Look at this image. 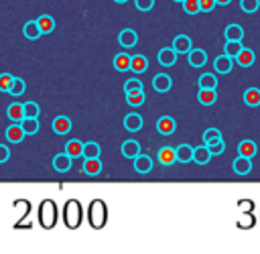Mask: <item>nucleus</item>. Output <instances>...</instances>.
<instances>
[{
  "label": "nucleus",
  "instance_id": "2f4dec72",
  "mask_svg": "<svg viewBox=\"0 0 260 254\" xmlns=\"http://www.w3.org/2000/svg\"><path fill=\"white\" fill-rule=\"evenodd\" d=\"M197 83H199V88L215 90V88H218V75H215V73H203Z\"/></svg>",
  "mask_w": 260,
  "mask_h": 254
},
{
  "label": "nucleus",
  "instance_id": "39448f33",
  "mask_svg": "<svg viewBox=\"0 0 260 254\" xmlns=\"http://www.w3.org/2000/svg\"><path fill=\"white\" fill-rule=\"evenodd\" d=\"M232 167H234V173H236V175H248V173L252 171V159L238 155V157L234 159Z\"/></svg>",
  "mask_w": 260,
  "mask_h": 254
},
{
  "label": "nucleus",
  "instance_id": "49530a36",
  "mask_svg": "<svg viewBox=\"0 0 260 254\" xmlns=\"http://www.w3.org/2000/svg\"><path fill=\"white\" fill-rule=\"evenodd\" d=\"M136 90H142V81L140 79H128L124 83V92H136Z\"/></svg>",
  "mask_w": 260,
  "mask_h": 254
},
{
  "label": "nucleus",
  "instance_id": "cd10ccee",
  "mask_svg": "<svg viewBox=\"0 0 260 254\" xmlns=\"http://www.w3.org/2000/svg\"><path fill=\"white\" fill-rule=\"evenodd\" d=\"M244 104L250 108H258L260 106V90L258 88H248L244 92Z\"/></svg>",
  "mask_w": 260,
  "mask_h": 254
},
{
  "label": "nucleus",
  "instance_id": "f257e3e1",
  "mask_svg": "<svg viewBox=\"0 0 260 254\" xmlns=\"http://www.w3.org/2000/svg\"><path fill=\"white\" fill-rule=\"evenodd\" d=\"M59 220V209L53 199H45L39 205V224L43 230H53Z\"/></svg>",
  "mask_w": 260,
  "mask_h": 254
},
{
  "label": "nucleus",
  "instance_id": "7c9ffc66",
  "mask_svg": "<svg viewBox=\"0 0 260 254\" xmlns=\"http://www.w3.org/2000/svg\"><path fill=\"white\" fill-rule=\"evenodd\" d=\"M177 161L179 163H191L193 161V151L195 149H191L189 144H181V146H177Z\"/></svg>",
  "mask_w": 260,
  "mask_h": 254
},
{
  "label": "nucleus",
  "instance_id": "8fccbe9b",
  "mask_svg": "<svg viewBox=\"0 0 260 254\" xmlns=\"http://www.w3.org/2000/svg\"><path fill=\"white\" fill-rule=\"evenodd\" d=\"M238 209H240V211H254V201L242 199L240 203H238Z\"/></svg>",
  "mask_w": 260,
  "mask_h": 254
},
{
  "label": "nucleus",
  "instance_id": "1a4fd4ad",
  "mask_svg": "<svg viewBox=\"0 0 260 254\" xmlns=\"http://www.w3.org/2000/svg\"><path fill=\"white\" fill-rule=\"evenodd\" d=\"M118 43H120L122 47H126V49L134 47V45L138 43V35H136V31H132V29H124V31L118 35Z\"/></svg>",
  "mask_w": 260,
  "mask_h": 254
},
{
  "label": "nucleus",
  "instance_id": "3c124183",
  "mask_svg": "<svg viewBox=\"0 0 260 254\" xmlns=\"http://www.w3.org/2000/svg\"><path fill=\"white\" fill-rule=\"evenodd\" d=\"M10 159V149L6 144H0V163H6Z\"/></svg>",
  "mask_w": 260,
  "mask_h": 254
},
{
  "label": "nucleus",
  "instance_id": "0eeeda50",
  "mask_svg": "<svg viewBox=\"0 0 260 254\" xmlns=\"http://www.w3.org/2000/svg\"><path fill=\"white\" fill-rule=\"evenodd\" d=\"M171 86H173V79H171V75H167V73H159V75L153 77V88H155L159 94H167V92L171 90Z\"/></svg>",
  "mask_w": 260,
  "mask_h": 254
},
{
  "label": "nucleus",
  "instance_id": "a878e982",
  "mask_svg": "<svg viewBox=\"0 0 260 254\" xmlns=\"http://www.w3.org/2000/svg\"><path fill=\"white\" fill-rule=\"evenodd\" d=\"M173 49H175L177 53H189L191 51V39L187 35L175 37V41H173Z\"/></svg>",
  "mask_w": 260,
  "mask_h": 254
},
{
  "label": "nucleus",
  "instance_id": "473e14b6",
  "mask_svg": "<svg viewBox=\"0 0 260 254\" xmlns=\"http://www.w3.org/2000/svg\"><path fill=\"white\" fill-rule=\"evenodd\" d=\"M65 153H67L69 157H81L83 155V142L79 140H69L67 144H65Z\"/></svg>",
  "mask_w": 260,
  "mask_h": 254
},
{
  "label": "nucleus",
  "instance_id": "de8ad7c7",
  "mask_svg": "<svg viewBox=\"0 0 260 254\" xmlns=\"http://www.w3.org/2000/svg\"><path fill=\"white\" fill-rule=\"evenodd\" d=\"M134 6H136L140 12H148L150 8L155 6V0H134Z\"/></svg>",
  "mask_w": 260,
  "mask_h": 254
},
{
  "label": "nucleus",
  "instance_id": "412c9836",
  "mask_svg": "<svg viewBox=\"0 0 260 254\" xmlns=\"http://www.w3.org/2000/svg\"><path fill=\"white\" fill-rule=\"evenodd\" d=\"M211 157H213V155L209 153V149H207V144H201V146H197V149L193 151V161L197 163V165H207Z\"/></svg>",
  "mask_w": 260,
  "mask_h": 254
},
{
  "label": "nucleus",
  "instance_id": "a18cd8bd",
  "mask_svg": "<svg viewBox=\"0 0 260 254\" xmlns=\"http://www.w3.org/2000/svg\"><path fill=\"white\" fill-rule=\"evenodd\" d=\"M12 75L10 73H2L0 75V92H10V86H12Z\"/></svg>",
  "mask_w": 260,
  "mask_h": 254
},
{
  "label": "nucleus",
  "instance_id": "ea45409f",
  "mask_svg": "<svg viewBox=\"0 0 260 254\" xmlns=\"http://www.w3.org/2000/svg\"><path fill=\"white\" fill-rule=\"evenodd\" d=\"M207 149H209V153L213 155V157H218V155H224V151H226V142L220 138V140H213V142H207Z\"/></svg>",
  "mask_w": 260,
  "mask_h": 254
},
{
  "label": "nucleus",
  "instance_id": "c85d7f7f",
  "mask_svg": "<svg viewBox=\"0 0 260 254\" xmlns=\"http://www.w3.org/2000/svg\"><path fill=\"white\" fill-rule=\"evenodd\" d=\"M148 67V59L144 55H132V63H130V71L134 73H144Z\"/></svg>",
  "mask_w": 260,
  "mask_h": 254
},
{
  "label": "nucleus",
  "instance_id": "c756f323",
  "mask_svg": "<svg viewBox=\"0 0 260 254\" xmlns=\"http://www.w3.org/2000/svg\"><path fill=\"white\" fill-rule=\"evenodd\" d=\"M37 23H39L43 35L53 33V29H55V20H53V16H49V14H41V16L37 18Z\"/></svg>",
  "mask_w": 260,
  "mask_h": 254
},
{
  "label": "nucleus",
  "instance_id": "7ed1b4c3",
  "mask_svg": "<svg viewBox=\"0 0 260 254\" xmlns=\"http://www.w3.org/2000/svg\"><path fill=\"white\" fill-rule=\"evenodd\" d=\"M81 216H83V209H81V203H79L77 199L65 201V205H63V224L67 226L69 230L79 228Z\"/></svg>",
  "mask_w": 260,
  "mask_h": 254
},
{
  "label": "nucleus",
  "instance_id": "603ef678",
  "mask_svg": "<svg viewBox=\"0 0 260 254\" xmlns=\"http://www.w3.org/2000/svg\"><path fill=\"white\" fill-rule=\"evenodd\" d=\"M215 2H218V4H230L232 0H215Z\"/></svg>",
  "mask_w": 260,
  "mask_h": 254
},
{
  "label": "nucleus",
  "instance_id": "393cba45",
  "mask_svg": "<svg viewBox=\"0 0 260 254\" xmlns=\"http://www.w3.org/2000/svg\"><path fill=\"white\" fill-rule=\"evenodd\" d=\"M83 173L85 175H98L100 171H102V161H100V157H96V159H85V163H83Z\"/></svg>",
  "mask_w": 260,
  "mask_h": 254
},
{
  "label": "nucleus",
  "instance_id": "c03bdc74",
  "mask_svg": "<svg viewBox=\"0 0 260 254\" xmlns=\"http://www.w3.org/2000/svg\"><path fill=\"white\" fill-rule=\"evenodd\" d=\"M220 138H222V132H220L218 128H207V130L203 132V144L213 142V140H220Z\"/></svg>",
  "mask_w": 260,
  "mask_h": 254
},
{
  "label": "nucleus",
  "instance_id": "ddd939ff",
  "mask_svg": "<svg viewBox=\"0 0 260 254\" xmlns=\"http://www.w3.org/2000/svg\"><path fill=\"white\" fill-rule=\"evenodd\" d=\"M6 116H8V120H12V122H20V120L25 118V104L12 102L8 108H6Z\"/></svg>",
  "mask_w": 260,
  "mask_h": 254
},
{
  "label": "nucleus",
  "instance_id": "aec40b11",
  "mask_svg": "<svg viewBox=\"0 0 260 254\" xmlns=\"http://www.w3.org/2000/svg\"><path fill=\"white\" fill-rule=\"evenodd\" d=\"M254 61H256V55H254L252 49H242L240 53L236 55V63H238L240 67H250Z\"/></svg>",
  "mask_w": 260,
  "mask_h": 254
},
{
  "label": "nucleus",
  "instance_id": "6e6552de",
  "mask_svg": "<svg viewBox=\"0 0 260 254\" xmlns=\"http://www.w3.org/2000/svg\"><path fill=\"white\" fill-rule=\"evenodd\" d=\"M187 59H189V65L191 67H203L207 63V53L203 49H191L187 53Z\"/></svg>",
  "mask_w": 260,
  "mask_h": 254
},
{
  "label": "nucleus",
  "instance_id": "f8f14e48",
  "mask_svg": "<svg viewBox=\"0 0 260 254\" xmlns=\"http://www.w3.org/2000/svg\"><path fill=\"white\" fill-rule=\"evenodd\" d=\"M150 169H153V159H150L148 155H138L134 159V171L136 173L146 175V173H150Z\"/></svg>",
  "mask_w": 260,
  "mask_h": 254
},
{
  "label": "nucleus",
  "instance_id": "4be33fe9",
  "mask_svg": "<svg viewBox=\"0 0 260 254\" xmlns=\"http://www.w3.org/2000/svg\"><path fill=\"white\" fill-rule=\"evenodd\" d=\"M53 130H55L57 134H67V132L71 130V120H69L67 116H57V118L53 120Z\"/></svg>",
  "mask_w": 260,
  "mask_h": 254
},
{
  "label": "nucleus",
  "instance_id": "72a5a7b5",
  "mask_svg": "<svg viewBox=\"0 0 260 254\" xmlns=\"http://www.w3.org/2000/svg\"><path fill=\"white\" fill-rule=\"evenodd\" d=\"M224 35H226L228 41H242L244 39V29L240 25H230Z\"/></svg>",
  "mask_w": 260,
  "mask_h": 254
},
{
  "label": "nucleus",
  "instance_id": "b1692460",
  "mask_svg": "<svg viewBox=\"0 0 260 254\" xmlns=\"http://www.w3.org/2000/svg\"><path fill=\"white\" fill-rule=\"evenodd\" d=\"M256 151H258V146H256V142H254V140H242L240 144H238V153H240L242 157L254 159Z\"/></svg>",
  "mask_w": 260,
  "mask_h": 254
},
{
  "label": "nucleus",
  "instance_id": "864d4df0",
  "mask_svg": "<svg viewBox=\"0 0 260 254\" xmlns=\"http://www.w3.org/2000/svg\"><path fill=\"white\" fill-rule=\"evenodd\" d=\"M114 2H118V4H124V2H126V0H114Z\"/></svg>",
  "mask_w": 260,
  "mask_h": 254
},
{
  "label": "nucleus",
  "instance_id": "2eb2a0df",
  "mask_svg": "<svg viewBox=\"0 0 260 254\" xmlns=\"http://www.w3.org/2000/svg\"><path fill=\"white\" fill-rule=\"evenodd\" d=\"M23 35H25V39L37 41V39L43 35V31H41V27H39L37 20H29V23H25V27H23Z\"/></svg>",
  "mask_w": 260,
  "mask_h": 254
},
{
  "label": "nucleus",
  "instance_id": "09e8293b",
  "mask_svg": "<svg viewBox=\"0 0 260 254\" xmlns=\"http://www.w3.org/2000/svg\"><path fill=\"white\" fill-rule=\"evenodd\" d=\"M199 6H201V12H211L218 6V2H215V0H199Z\"/></svg>",
  "mask_w": 260,
  "mask_h": 254
},
{
  "label": "nucleus",
  "instance_id": "4c0bfd02",
  "mask_svg": "<svg viewBox=\"0 0 260 254\" xmlns=\"http://www.w3.org/2000/svg\"><path fill=\"white\" fill-rule=\"evenodd\" d=\"M242 49H244V47H242V41H228V43H226V47H224V53L236 59V55L240 53Z\"/></svg>",
  "mask_w": 260,
  "mask_h": 254
},
{
  "label": "nucleus",
  "instance_id": "bb28decb",
  "mask_svg": "<svg viewBox=\"0 0 260 254\" xmlns=\"http://www.w3.org/2000/svg\"><path fill=\"white\" fill-rule=\"evenodd\" d=\"M197 100L203 106H211V104H215V100H218V92H215V90H207V88H199Z\"/></svg>",
  "mask_w": 260,
  "mask_h": 254
},
{
  "label": "nucleus",
  "instance_id": "c9c22d12",
  "mask_svg": "<svg viewBox=\"0 0 260 254\" xmlns=\"http://www.w3.org/2000/svg\"><path fill=\"white\" fill-rule=\"evenodd\" d=\"M144 100H146V96H144V92L142 90H136V92H128L126 94V102L130 104V106H142L144 104Z\"/></svg>",
  "mask_w": 260,
  "mask_h": 254
},
{
  "label": "nucleus",
  "instance_id": "dca6fc26",
  "mask_svg": "<svg viewBox=\"0 0 260 254\" xmlns=\"http://www.w3.org/2000/svg\"><path fill=\"white\" fill-rule=\"evenodd\" d=\"M175 161H177V151H175V149H171V146H163V149L159 151V163H161V165L169 167V165H173Z\"/></svg>",
  "mask_w": 260,
  "mask_h": 254
},
{
  "label": "nucleus",
  "instance_id": "9b49d317",
  "mask_svg": "<svg viewBox=\"0 0 260 254\" xmlns=\"http://www.w3.org/2000/svg\"><path fill=\"white\" fill-rule=\"evenodd\" d=\"M71 159H73V157H69L67 153L57 155V157L53 159V169H55L57 173H67L69 169H71Z\"/></svg>",
  "mask_w": 260,
  "mask_h": 254
},
{
  "label": "nucleus",
  "instance_id": "e433bc0d",
  "mask_svg": "<svg viewBox=\"0 0 260 254\" xmlns=\"http://www.w3.org/2000/svg\"><path fill=\"white\" fill-rule=\"evenodd\" d=\"M20 126H23L25 134H37L39 132V120L37 118H23L20 120Z\"/></svg>",
  "mask_w": 260,
  "mask_h": 254
},
{
  "label": "nucleus",
  "instance_id": "4468645a",
  "mask_svg": "<svg viewBox=\"0 0 260 254\" xmlns=\"http://www.w3.org/2000/svg\"><path fill=\"white\" fill-rule=\"evenodd\" d=\"M157 130L161 134H173V132L177 130V122L173 120L171 116H161L159 122H157Z\"/></svg>",
  "mask_w": 260,
  "mask_h": 254
},
{
  "label": "nucleus",
  "instance_id": "79ce46f5",
  "mask_svg": "<svg viewBox=\"0 0 260 254\" xmlns=\"http://www.w3.org/2000/svg\"><path fill=\"white\" fill-rule=\"evenodd\" d=\"M240 6L244 12H256L260 8V0H240Z\"/></svg>",
  "mask_w": 260,
  "mask_h": 254
},
{
  "label": "nucleus",
  "instance_id": "6ab92c4d",
  "mask_svg": "<svg viewBox=\"0 0 260 254\" xmlns=\"http://www.w3.org/2000/svg\"><path fill=\"white\" fill-rule=\"evenodd\" d=\"M122 155L126 157V159H136L138 155H140V144L136 142V140H126L124 144H122Z\"/></svg>",
  "mask_w": 260,
  "mask_h": 254
},
{
  "label": "nucleus",
  "instance_id": "58836bf2",
  "mask_svg": "<svg viewBox=\"0 0 260 254\" xmlns=\"http://www.w3.org/2000/svg\"><path fill=\"white\" fill-rule=\"evenodd\" d=\"M83 157H85V159H96V157H100V144H98V142H85V144H83Z\"/></svg>",
  "mask_w": 260,
  "mask_h": 254
},
{
  "label": "nucleus",
  "instance_id": "37998d69",
  "mask_svg": "<svg viewBox=\"0 0 260 254\" xmlns=\"http://www.w3.org/2000/svg\"><path fill=\"white\" fill-rule=\"evenodd\" d=\"M41 110H39V106L35 102H27L25 104V118H39Z\"/></svg>",
  "mask_w": 260,
  "mask_h": 254
},
{
  "label": "nucleus",
  "instance_id": "5fc2aeb1",
  "mask_svg": "<svg viewBox=\"0 0 260 254\" xmlns=\"http://www.w3.org/2000/svg\"><path fill=\"white\" fill-rule=\"evenodd\" d=\"M175 2H183V0H175Z\"/></svg>",
  "mask_w": 260,
  "mask_h": 254
},
{
  "label": "nucleus",
  "instance_id": "423d86ee",
  "mask_svg": "<svg viewBox=\"0 0 260 254\" xmlns=\"http://www.w3.org/2000/svg\"><path fill=\"white\" fill-rule=\"evenodd\" d=\"M25 136H27V134H25V130H23V126H20V122H12L8 128H6V138H8V142L18 144V142H23Z\"/></svg>",
  "mask_w": 260,
  "mask_h": 254
},
{
  "label": "nucleus",
  "instance_id": "20e7f679",
  "mask_svg": "<svg viewBox=\"0 0 260 254\" xmlns=\"http://www.w3.org/2000/svg\"><path fill=\"white\" fill-rule=\"evenodd\" d=\"M232 67H234V57H230V55H226V53L220 55V57H215V61H213V69L218 71V73H222V75L230 73Z\"/></svg>",
  "mask_w": 260,
  "mask_h": 254
},
{
  "label": "nucleus",
  "instance_id": "a211bd4d",
  "mask_svg": "<svg viewBox=\"0 0 260 254\" xmlns=\"http://www.w3.org/2000/svg\"><path fill=\"white\" fill-rule=\"evenodd\" d=\"M124 128H126L128 132H138V130L142 128V116H138V114H128V116L124 118Z\"/></svg>",
  "mask_w": 260,
  "mask_h": 254
},
{
  "label": "nucleus",
  "instance_id": "9d476101",
  "mask_svg": "<svg viewBox=\"0 0 260 254\" xmlns=\"http://www.w3.org/2000/svg\"><path fill=\"white\" fill-rule=\"evenodd\" d=\"M159 63L163 67H171V65H175L177 63V51L173 49V47H165L159 51Z\"/></svg>",
  "mask_w": 260,
  "mask_h": 254
},
{
  "label": "nucleus",
  "instance_id": "a19ab883",
  "mask_svg": "<svg viewBox=\"0 0 260 254\" xmlns=\"http://www.w3.org/2000/svg\"><path fill=\"white\" fill-rule=\"evenodd\" d=\"M183 10L187 12V14H197V12H201V6H199V0H183Z\"/></svg>",
  "mask_w": 260,
  "mask_h": 254
},
{
  "label": "nucleus",
  "instance_id": "f03ea898",
  "mask_svg": "<svg viewBox=\"0 0 260 254\" xmlns=\"http://www.w3.org/2000/svg\"><path fill=\"white\" fill-rule=\"evenodd\" d=\"M88 222L94 230H102L108 224V205L102 199H94L88 207Z\"/></svg>",
  "mask_w": 260,
  "mask_h": 254
},
{
  "label": "nucleus",
  "instance_id": "f3484780",
  "mask_svg": "<svg viewBox=\"0 0 260 254\" xmlns=\"http://www.w3.org/2000/svg\"><path fill=\"white\" fill-rule=\"evenodd\" d=\"M236 226L240 230H252L256 226V218H254V211H242V216L236 220Z\"/></svg>",
  "mask_w": 260,
  "mask_h": 254
},
{
  "label": "nucleus",
  "instance_id": "f704fd0d",
  "mask_svg": "<svg viewBox=\"0 0 260 254\" xmlns=\"http://www.w3.org/2000/svg\"><path fill=\"white\" fill-rule=\"evenodd\" d=\"M25 90H27V83H25V79H23V77H14L8 94H10V96H14V98H18V96H23V94H25Z\"/></svg>",
  "mask_w": 260,
  "mask_h": 254
},
{
  "label": "nucleus",
  "instance_id": "5701e85b",
  "mask_svg": "<svg viewBox=\"0 0 260 254\" xmlns=\"http://www.w3.org/2000/svg\"><path fill=\"white\" fill-rule=\"evenodd\" d=\"M130 63H132V55L118 53V55L114 57V69H116V71H128V69H130Z\"/></svg>",
  "mask_w": 260,
  "mask_h": 254
}]
</instances>
